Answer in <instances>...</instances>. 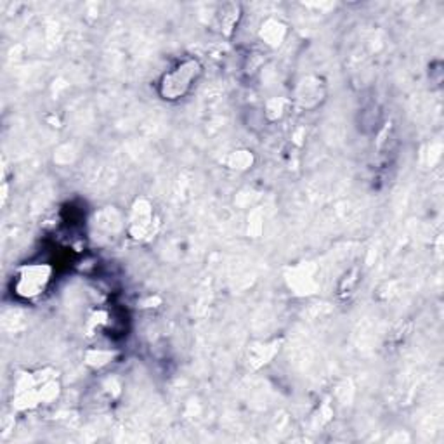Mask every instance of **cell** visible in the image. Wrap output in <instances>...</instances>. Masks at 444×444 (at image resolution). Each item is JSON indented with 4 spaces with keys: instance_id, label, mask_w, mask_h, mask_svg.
<instances>
[{
    "instance_id": "obj_6",
    "label": "cell",
    "mask_w": 444,
    "mask_h": 444,
    "mask_svg": "<svg viewBox=\"0 0 444 444\" xmlns=\"http://www.w3.org/2000/svg\"><path fill=\"white\" fill-rule=\"evenodd\" d=\"M252 165V154L248 152H235L229 158L231 169H248Z\"/></svg>"
},
{
    "instance_id": "obj_2",
    "label": "cell",
    "mask_w": 444,
    "mask_h": 444,
    "mask_svg": "<svg viewBox=\"0 0 444 444\" xmlns=\"http://www.w3.org/2000/svg\"><path fill=\"white\" fill-rule=\"evenodd\" d=\"M53 276V268L47 264H30L19 269L16 276L14 292L21 299H35L46 292Z\"/></svg>"
},
{
    "instance_id": "obj_3",
    "label": "cell",
    "mask_w": 444,
    "mask_h": 444,
    "mask_svg": "<svg viewBox=\"0 0 444 444\" xmlns=\"http://www.w3.org/2000/svg\"><path fill=\"white\" fill-rule=\"evenodd\" d=\"M153 212H152V205L146 204V201H137L134 205V216L132 222H130V233H132L134 238L141 240L152 231L153 228Z\"/></svg>"
},
{
    "instance_id": "obj_5",
    "label": "cell",
    "mask_w": 444,
    "mask_h": 444,
    "mask_svg": "<svg viewBox=\"0 0 444 444\" xmlns=\"http://www.w3.org/2000/svg\"><path fill=\"white\" fill-rule=\"evenodd\" d=\"M260 35H263V38L268 43H271V46H280L281 41H283L285 37V26L281 25L280 21H268L265 25L263 26V31H260Z\"/></svg>"
},
{
    "instance_id": "obj_1",
    "label": "cell",
    "mask_w": 444,
    "mask_h": 444,
    "mask_svg": "<svg viewBox=\"0 0 444 444\" xmlns=\"http://www.w3.org/2000/svg\"><path fill=\"white\" fill-rule=\"evenodd\" d=\"M201 63L196 58H186L177 63L174 68L165 71L158 82V94L165 101H179L188 96L194 83L200 78Z\"/></svg>"
},
{
    "instance_id": "obj_4",
    "label": "cell",
    "mask_w": 444,
    "mask_h": 444,
    "mask_svg": "<svg viewBox=\"0 0 444 444\" xmlns=\"http://www.w3.org/2000/svg\"><path fill=\"white\" fill-rule=\"evenodd\" d=\"M217 28L221 30V33L231 35L238 26V21L241 18V9L238 4H224L217 11Z\"/></svg>"
}]
</instances>
